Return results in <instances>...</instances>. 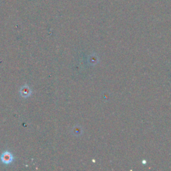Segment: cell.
Here are the masks:
<instances>
[{"label":"cell","instance_id":"cell-1","mask_svg":"<svg viewBox=\"0 0 171 171\" xmlns=\"http://www.w3.org/2000/svg\"><path fill=\"white\" fill-rule=\"evenodd\" d=\"M2 159L3 162L5 164H8L10 162H12V155H10L9 153H5V154L2 156Z\"/></svg>","mask_w":171,"mask_h":171}]
</instances>
